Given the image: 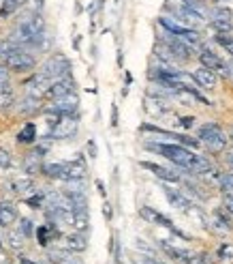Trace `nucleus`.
I'll use <instances>...</instances> for the list:
<instances>
[{"instance_id": "obj_6", "label": "nucleus", "mask_w": 233, "mask_h": 264, "mask_svg": "<svg viewBox=\"0 0 233 264\" xmlns=\"http://www.w3.org/2000/svg\"><path fill=\"white\" fill-rule=\"evenodd\" d=\"M79 108V99H77V95H64V97H60V99H54V103H49V105H45L43 112H56V114H66V116H71V114H75Z\"/></svg>"}, {"instance_id": "obj_27", "label": "nucleus", "mask_w": 233, "mask_h": 264, "mask_svg": "<svg viewBox=\"0 0 233 264\" xmlns=\"http://www.w3.org/2000/svg\"><path fill=\"white\" fill-rule=\"evenodd\" d=\"M11 189H13L15 193H26V192H30V189H35V181H32L30 176L28 178H15V181L11 183Z\"/></svg>"}, {"instance_id": "obj_11", "label": "nucleus", "mask_w": 233, "mask_h": 264, "mask_svg": "<svg viewBox=\"0 0 233 264\" xmlns=\"http://www.w3.org/2000/svg\"><path fill=\"white\" fill-rule=\"evenodd\" d=\"M43 153H45V148H37V150H32V153H28L24 157V172L28 174V176H35V174H39L43 170V164H41V159H43Z\"/></svg>"}, {"instance_id": "obj_32", "label": "nucleus", "mask_w": 233, "mask_h": 264, "mask_svg": "<svg viewBox=\"0 0 233 264\" xmlns=\"http://www.w3.org/2000/svg\"><path fill=\"white\" fill-rule=\"evenodd\" d=\"M24 234H21V230H11L7 234V240H9V247H13V249H20L21 245H24Z\"/></svg>"}, {"instance_id": "obj_34", "label": "nucleus", "mask_w": 233, "mask_h": 264, "mask_svg": "<svg viewBox=\"0 0 233 264\" xmlns=\"http://www.w3.org/2000/svg\"><path fill=\"white\" fill-rule=\"evenodd\" d=\"M216 41H218L220 46L233 56V37L229 35V32H218V35H216Z\"/></svg>"}, {"instance_id": "obj_12", "label": "nucleus", "mask_w": 233, "mask_h": 264, "mask_svg": "<svg viewBox=\"0 0 233 264\" xmlns=\"http://www.w3.org/2000/svg\"><path fill=\"white\" fill-rule=\"evenodd\" d=\"M195 75V82L197 86L206 88V91H212V88H216V84H218V77H216V71L208 69V67H199V69L192 73Z\"/></svg>"}, {"instance_id": "obj_48", "label": "nucleus", "mask_w": 233, "mask_h": 264, "mask_svg": "<svg viewBox=\"0 0 233 264\" xmlns=\"http://www.w3.org/2000/svg\"><path fill=\"white\" fill-rule=\"evenodd\" d=\"M7 262H9V260H7V256H4L2 251H0V264H7Z\"/></svg>"}, {"instance_id": "obj_39", "label": "nucleus", "mask_w": 233, "mask_h": 264, "mask_svg": "<svg viewBox=\"0 0 233 264\" xmlns=\"http://www.w3.org/2000/svg\"><path fill=\"white\" fill-rule=\"evenodd\" d=\"M43 198H45V195H37V198H30L26 202L32 206V209H41V206H43Z\"/></svg>"}, {"instance_id": "obj_36", "label": "nucleus", "mask_w": 233, "mask_h": 264, "mask_svg": "<svg viewBox=\"0 0 233 264\" xmlns=\"http://www.w3.org/2000/svg\"><path fill=\"white\" fill-rule=\"evenodd\" d=\"M20 230H21V234H24V237H30V234H32V221H30V219H21V221H20Z\"/></svg>"}, {"instance_id": "obj_33", "label": "nucleus", "mask_w": 233, "mask_h": 264, "mask_svg": "<svg viewBox=\"0 0 233 264\" xmlns=\"http://www.w3.org/2000/svg\"><path fill=\"white\" fill-rule=\"evenodd\" d=\"M218 187L223 189V192H227V193L233 192V172H220Z\"/></svg>"}, {"instance_id": "obj_25", "label": "nucleus", "mask_w": 233, "mask_h": 264, "mask_svg": "<svg viewBox=\"0 0 233 264\" xmlns=\"http://www.w3.org/2000/svg\"><path fill=\"white\" fill-rule=\"evenodd\" d=\"M11 105H15V91L9 84L0 86V110H9Z\"/></svg>"}, {"instance_id": "obj_9", "label": "nucleus", "mask_w": 233, "mask_h": 264, "mask_svg": "<svg viewBox=\"0 0 233 264\" xmlns=\"http://www.w3.org/2000/svg\"><path fill=\"white\" fill-rule=\"evenodd\" d=\"M139 215L144 217L148 223H156V226H163V228H167V230H173L175 234H180V237H184V234H182L180 230H178V228H175L173 223H171V219H169V217H165L163 213H158V211H154V209H150V206H141V209H139Z\"/></svg>"}, {"instance_id": "obj_19", "label": "nucleus", "mask_w": 233, "mask_h": 264, "mask_svg": "<svg viewBox=\"0 0 233 264\" xmlns=\"http://www.w3.org/2000/svg\"><path fill=\"white\" fill-rule=\"evenodd\" d=\"M64 247L69 251H77V254H82V251L88 249V240L82 237L79 232L75 234H69V237H64Z\"/></svg>"}, {"instance_id": "obj_40", "label": "nucleus", "mask_w": 233, "mask_h": 264, "mask_svg": "<svg viewBox=\"0 0 233 264\" xmlns=\"http://www.w3.org/2000/svg\"><path fill=\"white\" fill-rule=\"evenodd\" d=\"M218 256H220V258H225V256H233V247H231V245H223V247L218 249Z\"/></svg>"}, {"instance_id": "obj_31", "label": "nucleus", "mask_w": 233, "mask_h": 264, "mask_svg": "<svg viewBox=\"0 0 233 264\" xmlns=\"http://www.w3.org/2000/svg\"><path fill=\"white\" fill-rule=\"evenodd\" d=\"M214 221H216V226H218L220 230H231V219L223 209L214 211Z\"/></svg>"}, {"instance_id": "obj_5", "label": "nucleus", "mask_w": 233, "mask_h": 264, "mask_svg": "<svg viewBox=\"0 0 233 264\" xmlns=\"http://www.w3.org/2000/svg\"><path fill=\"white\" fill-rule=\"evenodd\" d=\"M2 60H4V65H7L11 71H15V73H26V71H32L37 67L35 56L24 52V49H18V52L9 54L7 58H2Z\"/></svg>"}, {"instance_id": "obj_45", "label": "nucleus", "mask_w": 233, "mask_h": 264, "mask_svg": "<svg viewBox=\"0 0 233 264\" xmlns=\"http://www.w3.org/2000/svg\"><path fill=\"white\" fill-rule=\"evenodd\" d=\"M88 148H90V157H96V146H94L92 140L88 142Z\"/></svg>"}, {"instance_id": "obj_10", "label": "nucleus", "mask_w": 233, "mask_h": 264, "mask_svg": "<svg viewBox=\"0 0 233 264\" xmlns=\"http://www.w3.org/2000/svg\"><path fill=\"white\" fill-rule=\"evenodd\" d=\"M73 88H75V80L66 75V77H62V80H56V82L49 84L45 97L47 99H60V97H64V95H71Z\"/></svg>"}, {"instance_id": "obj_4", "label": "nucleus", "mask_w": 233, "mask_h": 264, "mask_svg": "<svg viewBox=\"0 0 233 264\" xmlns=\"http://www.w3.org/2000/svg\"><path fill=\"white\" fill-rule=\"evenodd\" d=\"M77 116L75 114H71V116H66V114H62L60 116V120L56 122V125L49 127V136L47 138H52V140H66V138H73L77 133Z\"/></svg>"}, {"instance_id": "obj_26", "label": "nucleus", "mask_w": 233, "mask_h": 264, "mask_svg": "<svg viewBox=\"0 0 233 264\" xmlns=\"http://www.w3.org/2000/svg\"><path fill=\"white\" fill-rule=\"evenodd\" d=\"M210 170H212V164H210V159L208 157H203V155H197L195 157V161H192V166H191V174H208Z\"/></svg>"}, {"instance_id": "obj_28", "label": "nucleus", "mask_w": 233, "mask_h": 264, "mask_svg": "<svg viewBox=\"0 0 233 264\" xmlns=\"http://www.w3.org/2000/svg\"><path fill=\"white\" fill-rule=\"evenodd\" d=\"M90 223V217H88V211H75L73 213V228L77 232H84Z\"/></svg>"}, {"instance_id": "obj_24", "label": "nucleus", "mask_w": 233, "mask_h": 264, "mask_svg": "<svg viewBox=\"0 0 233 264\" xmlns=\"http://www.w3.org/2000/svg\"><path fill=\"white\" fill-rule=\"evenodd\" d=\"M41 172L47 178H62V181H66V168H64V164H43Z\"/></svg>"}, {"instance_id": "obj_14", "label": "nucleus", "mask_w": 233, "mask_h": 264, "mask_svg": "<svg viewBox=\"0 0 233 264\" xmlns=\"http://www.w3.org/2000/svg\"><path fill=\"white\" fill-rule=\"evenodd\" d=\"M199 60H201V67H208V69H212V71H223L225 73L227 65L212 52V49H201V52H199Z\"/></svg>"}, {"instance_id": "obj_37", "label": "nucleus", "mask_w": 233, "mask_h": 264, "mask_svg": "<svg viewBox=\"0 0 233 264\" xmlns=\"http://www.w3.org/2000/svg\"><path fill=\"white\" fill-rule=\"evenodd\" d=\"M191 264H212V258L208 254H199V256H192Z\"/></svg>"}, {"instance_id": "obj_35", "label": "nucleus", "mask_w": 233, "mask_h": 264, "mask_svg": "<svg viewBox=\"0 0 233 264\" xmlns=\"http://www.w3.org/2000/svg\"><path fill=\"white\" fill-rule=\"evenodd\" d=\"M9 166H11V155H9V150L0 148V170H7Z\"/></svg>"}, {"instance_id": "obj_22", "label": "nucleus", "mask_w": 233, "mask_h": 264, "mask_svg": "<svg viewBox=\"0 0 233 264\" xmlns=\"http://www.w3.org/2000/svg\"><path fill=\"white\" fill-rule=\"evenodd\" d=\"M18 108H20V114L30 116V114H35L37 110H41V99H37V97H32V95H28L24 101H20Z\"/></svg>"}, {"instance_id": "obj_41", "label": "nucleus", "mask_w": 233, "mask_h": 264, "mask_svg": "<svg viewBox=\"0 0 233 264\" xmlns=\"http://www.w3.org/2000/svg\"><path fill=\"white\" fill-rule=\"evenodd\" d=\"M58 264H82V262H79L77 258H73V256H69V254H66V256L62 258V260H60Z\"/></svg>"}, {"instance_id": "obj_16", "label": "nucleus", "mask_w": 233, "mask_h": 264, "mask_svg": "<svg viewBox=\"0 0 233 264\" xmlns=\"http://www.w3.org/2000/svg\"><path fill=\"white\" fill-rule=\"evenodd\" d=\"M15 219H18L15 206L11 204V202H0V226L7 228L11 223H15Z\"/></svg>"}, {"instance_id": "obj_7", "label": "nucleus", "mask_w": 233, "mask_h": 264, "mask_svg": "<svg viewBox=\"0 0 233 264\" xmlns=\"http://www.w3.org/2000/svg\"><path fill=\"white\" fill-rule=\"evenodd\" d=\"M210 15H212V18H210V24H212V28L216 32H231V28H233V13H231V9L214 7Z\"/></svg>"}, {"instance_id": "obj_8", "label": "nucleus", "mask_w": 233, "mask_h": 264, "mask_svg": "<svg viewBox=\"0 0 233 264\" xmlns=\"http://www.w3.org/2000/svg\"><path fill=\"white\" fill-rule=\"evenodd\" d=\"M167 39H165V43H167V48L171 49V54L175 56V60H189L192 56V46L191 43H186L184 39L171 35V32H167Z\"/></svg>"}, {"instance_id": "obj_23", "label": "nucleus", "mask_w": 233, "mask_h": 264, "mask_svg": "<svg viewBox=\"0 0 233 264\" xmlns=\"http://www.w3.org/2000/svg\"><path fill=\"white\" fill-rule=\"evenodd\" d=\"M37 140V125L35 122H26L18 133V144H32Z\"/></svg>"}, {"instance_id": "obj_50", "label": "nucleus", "mask_w": 233, "mask_h": 264, "mask_svg": "<svg viewBox=\"0 0 233 264\" xmlns=\"http://www.w3.org/2000/svg\"><path fill=\"white\" fill-rule=\"evenodd\" d=\"M0 247H2V239H0Z\"/></svg>"}, {"instance_id": "obj_38", "label": "nucleus", "mask_w": 233, "mask_h": 264, "mask_svg": "<svg viewBox=\"0 0 233 264\" xmlns=\"http://www.w3.org/2000/svg\"><path fill=\"white\" fill-rule=\"evenodd\" d=\"M9 73H11V69L7 65H0V86H2V84H9Z\"/></svg>"}, {"instance_id": "obj_43", "label": "nucleus", "mask_w": 233, "mask_h": 264, "mask_svg": "<svg viewBox=\"0 0 233 264\" xmlns=\"http://www.w3.org/2000/svg\"><path fill=\"white\" fill-rule=\"evenodd\" d=\"M225 209L229 213H233V195H227L225 198Z\"/></svg>"}, {"instance_id": "obj_15", "label": "nucleus", "mask_w": 233, "mask_h": 264, "mask_svg": "<svg viewBox=\"0 0 233 264\" xmlns=\"http://www.w3.org/2000/svg\"><path fill=\"white\" fill-rule=\"evenodd\" d=\"M158 245H161V249H163L169 258H173V260H180V262L191 264V260H192V254H191V251H186V249H178V247H173V245L165 243V240H161Z\"/></svg>"}, {"instance_id": "obj_17", "label": "nucleus", "mask_w": 233, "mask_h": 264, "mask_svg": "<svg viewBox=\"0 0 233 264\" xmlns=\"http://www.w3.org/2000/svg\"><path fill=\"white\" fill-rule=\"evenodd\" d=\"M64 168H66V181H82V178L86 176V166H84V159L64 164Z\"/></svg>"}, {"instance_id": "obj_20", "label": "nucleus", "mask_w": 233, "mask_h": 264, "mask_svg": "<svg viewBox=\"0 0 233 264\" xmlns=\"http://www.w3.org/2000/svg\"><path fill=\"white\" fill-rule=\"evenodd\" d=\"M180 20L184 22V24H189V26H195V24H199V22L203 20V15L199 13L197 9H192V7H189V4H184V7L180 9Z\"/></svg>"}, {"instance_id": "obj_13", "label": "nucleus", "mask_w": 233, "mask_h": 264, "mask_svg": "<svg viewBox=\"0 0 233 264\" xmlns=\"http://www.w3.org/2000/svg\"><path fill=\"white\" fill-rule=\"evenodd\" d=\"M141 168L150 170L152 174H154V176L163 178V181H167V183H178V181H180V174H178V172H171V170H167V168H163V166L150 164V161H141Z\"/></svg>"}, {"instance_id": "obj_1", "label": "nucleus", "mask_w": 233, "mask_h": 264, "mask_svg": "<svg viewBox=\"0 0 233 264\" xmlns=\"http://www.w3.org/2000/svg\"><path fill=\"white\" fill-rule=\"evenodd\" d=\"M150 150H154V153L163 155L165 159H169L171 164H175L178 168H182V170H191L192 161H195V153H192L191 148H186L184 144H163V142H148L146 144Z\"/></svg>"}, {"instance_id": "obj_2", "label": "nucleus", "mask_w": 233, "mask_h": 264, "mask_svg": "<svg viewBox=\"0 0 233 264\" xmlns=\"http://www.w3.org/2000/svg\"><path fill=\"white\" fill-rule=\"evenodd\" d=\"M199 142H203L208 146L210 153H223L225 146H227V133L220 129V125L216 122H206V125L199 127V133H197Z\"/></svg>"}, {"instance_id": "obj_18", "label": "nucleus", "mask_w": 233, "mask_h": 264, "mask_svg": "<svg viewBox=\"0 0 233 264\" xmlns=\"http://www.w3.org/2000/svg\"><path fill=\"white\" fill-rule=\"evenodd\" d=\"M165 195H167V200H169V204L175 206V209H182V211H189V206H192L189 198H184L178 189H171V187H167L165 189Z\"/></svg>"}, {"instance_id": "obj_29", "label": "nucleus", "mask_w": 233, "mask_h": 264, "mask_svg": "<svg viewBox=\"0 0 233 264\" xmlns=\"http://www.w3.org/2000/svg\"><path fill=\"white\" fill-rule=\"evenodd\" d=\"M146 110L150 112L152 116H161L167 112V105H165L163 99H146Z\"/></svg>"}, {"instance_id": "obj_3", "label": "nucleus", "mask_w": 233, "mask_h": 264, "mask_svg": "<svg viewBox=\"0 0 233 264\" xmlns=\"http://www.w3.org/2000/svg\"><path fill=\"white\" fill-rule=\"evenodd\" d=\"M69 71H71V60L66 58V56H62V54L49 56V58L43 63V67H41V73L43 75H47L52 82L66 77L69 75Z\"/></svg>"}, {"instance_id": "obj_47", "label": "nucleus", "mask_w": 233, "mask_h": 264, "mask_svg": "<svg viewBox=\"0 0 233 264\" xmlns=\"http://www.w3.org/2000/svg\"><path fill=\"white\" fill-rule=\"evenodd\" d=\"M96 187H99V192H101V195H105V189H103V183H101V181H99V183H96Z\"/></svg>"}, {"instance_id": "obj_44", "label": "nucleus", "mask_w": 233, "mask_h": 264, "mask_svg": "<svg viewBox=\"0 0 233 264\" xmlns=\"http://www.w3.org/2000/svg\"><path fill=\"white\" fill-rule=\"evenodd\" d=\"M103 215H105V219H111V209H109V204H107V202L103 206Z\"/></svg>"}, {"instance_id": "obj_46", "label": "nucleus", "mask_w": 233, "mask_h": 264, "mask_svg": "<svg viewBox=\"0 0 233 264\" xmlns=\"http://www.w3.org/2000/svg\"><path fill=\"white\" fill-rule=\"evenodd\" d=\"M20 264H37V262H32V260H28V258L21 256V258H20Z\"/></svg>"}, {"instance_id": "obj_21", "label": "nucleus", "mask_w": 233, "mask_h": 264, "mask_svg": "<svg viewBox=\"0 0 233 264\" xmlns=\"http://www.w3.org/2000/svg\"><path fill=\"white\" fill-rule=\"evenodd\" d=\"M52 237H58V230L54 228V223H43V226H39L37 228V240H39V245H47L49 243V239Z\"/></svg>"}, {"instance_id": "obj_42", "label": "nucleus", "mask_w": 233, "mask_h": 264, "mask_svg": "<svg viewBox=\"0 0 233 264\" xmlns=\"http://www.w3.org/2000/svg\"><path fill=\"white\" fill-rule=\"evenodd\" d=\"M180 125H182V127H186V129H189V127H192V125H195V119H192V116H184V119H182V120H180Z\"/></svg>"}, {"instance_id": "obj_49", "label": "nucleus", "mask_w": 233, "mask_h": 264, "mask_svg": "<svg viewBox=\"0 0 233 264\" xmlns=\"http://www.w3.org/2000/svg\"><path fill=\"white\" fill-rule=\"evenodd\" d=\"M229 138L233 140V127H231V131H229Z\"/></svg>"}, {"instance_id": "obj_30", "label": "nucleus", "mask_w": 233, "mask_h": 264, "mask_svg": "<svg viewBox=\"0 0 233 264\" xmlns=\"http://www.w3.org/2000/svg\"><path fill=\"white\" fill-rule=\"evenodd\" d=\"M18 49H21V48H20L11 37H9V39H0V58H7L9 54L18 52Z\"/></svg>"}]
</instances>
